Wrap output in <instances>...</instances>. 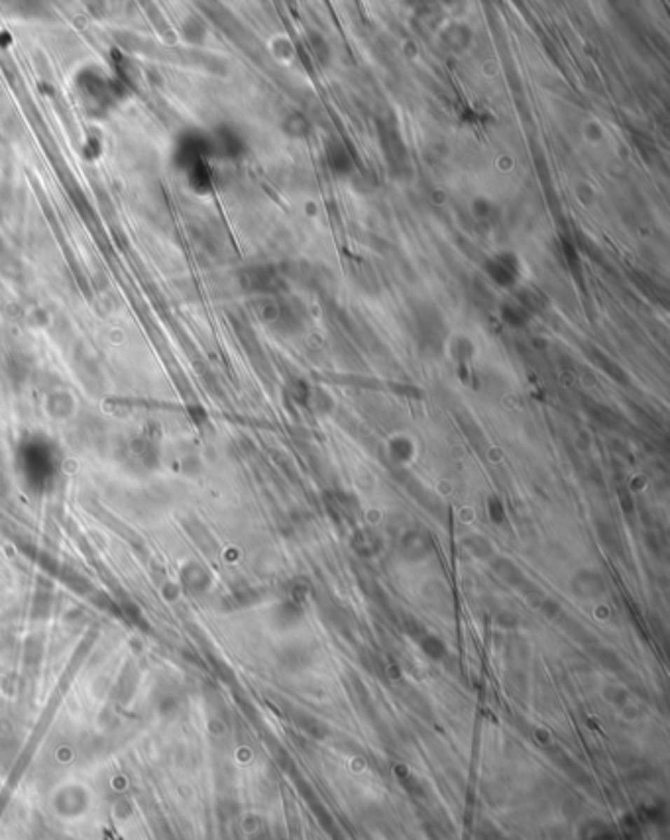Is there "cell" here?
Returning <instances> with one entry per match:
<instances>
[{"mask_svg":"<svg viewBox=\"0 0 670 840\" xmlns=\"http://www.w3.org/2000/svg\"><path fill=\"white\" fill-rule=\"evenodd\" d=\"M432 550V542H430L429 534L421 532V530H409L401 536V556L409 558V560H421L425 556H429Z\"/></svg>","mask_w":670,"mask_h":840,"instance_id":"1","label":"cell"},{"mask_svg":"<svg viewBox=\"0 0 670 840\" xmlns=\"http://www.w3.org/2000/svg\"><path fill=\"white\" fill-rule=\"evenodd\" d=\"M572 591L578 593L580 597L590 599V597H598L600 593H603V591H606V584H603V577H601L598 572L582 570V572H578L576 577L572 579Z\"/></svg>","mask_w":670,"mask_h":840,"instance_id":"2","label":"cell"},{"mask_svg":"<svg viewBox=\"0 0 670 840\" xmlns=\"http://www.w3.org/2000/svg\"><path fill=\"white\" fill-rule=\"evenodd\" d=\"M491 565H493V572L498 574V577L503 579L507 585L521 587V589H525L529 585V581L525 579V575L519 572V567L513 562H510L507 558H493V564Z\"/></svg>","mask_w":670,"mask_h":840,"instance_id":"3","label":"cell"},{"mask_svg":"<svg viewBox=\"0 0 670 840\" xmlns=\"http://www.w3.org/2000/svg\"><path fill=\"white\" fill-rule=\"evenodd\" d=\"M380 538L370 530H360L354 536V548L360 556H376L380 552Z\"/></svg>","mask_w":670,"mask_h":840,"instance_id":"4","label":"cell"},{"mask_svg":"<svg viewBox=\"0 0 670 840\" xmlns=\"http://www.w3.org/2000/svg\"><path fill=\"white\" fill-rule=\"evenodd\" d=\"M464 546L470 550V553H474V556H478V558H490L491 553H493V548H491V544L486 540V538H481V536H468L466 540H464Z\"/></svg>","mask_w":670,"mask_h":840,"instance_id":"5","label":"cell"},{"mask_svg":"<svg viewBox=\"0 0 670 840\" xmlns=\"http://www.w3.org/2000/svg\"><path fill=\"white\" fill-rule=\"evenodd\" d=\"M491 275H493V279L498 281V283H501V285H507V283H511L513 279H515V267L511 266V263H507V261H501V259H495L493 261V269H491Z\"/></svg>","mask_w":670,"mask_h":840,"instance_id":"6","label":"cell"},{"mask_svg":"<svg viewBox=\"0 0 670 840\" xmlns=\"http://www.w3.org/2000/svg\"><path fill=\"white\" fill-rule=\"evenodd\" d=\"M488 513H490V518L495 524L505 523V509H503V504H501V501L498 499V497H491L490 499V504H488Z\"/></svg>","mask_w":670,"mask_h":840,"instance_id":"7","label":"cell"},{"mask_svg":"<svg viewBox=\"0 0 670 840\" xmlns=\"http://www.w3.org/2000/svg\"><path fill=\"white\" fill-rule=\"evenodd\" d=\"M503 318L511 326H521L525 322V312L519 307H503Z\"/></svg>","mask_w":670,"mask_h":840,"instance_id":"8","label":"cell"},{"mask_svg":"<svg viewBox=\"0 0 670 840\" xmlns=\"http://www.w3.org/2000/svg\"><path fill=\"white\" fill-rule=\"evenodd\" d=\"M598 528H600L601 540L608 544V546H613V544H617V534L613 532V528H611L610 524H598Z\"/></svg>","mask_w":670,"mask_h":840,"instance_id":"9","label":"cell"}]
</instances>
